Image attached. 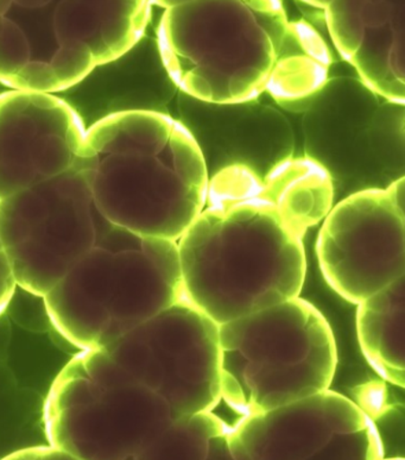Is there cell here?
Here are the masks:
<instances>
[{"instance_id": "1", "label": "cell", "mask_w": 405, "mask_h": 460, "mask_svg": "<svg viewBox=\"0 0 405 460\" xmlns=\"http://www.w3.org/2000/svg\"><path fill=\"white\" fill-rule=\"evenodd\" d=\"M165 72L188 97L241 104L268 92L282 104L312 98L329 80V47L279 0H191L165 9L157 29Z\"/></svg>"}, {"instance_id": "2", "label": "cell", "mask_w": 405, "mask_h": 460, "mask_svg": "<svg viewBox=\"0 0 405 460\" xmlns=\"http://www.w3.org/2000/svg\"><path fill=\"white\" fill-rule=\"evenodd\" d=\"M304 234L245 165L209 176L205 208L178 241L184 296L223 325L301 296Z\"/></svg>"}, {"instance_id": "3", "label": "cell", "mask_w": 405, "mask_h": 460, "mask_svg": "<svg viewBox=\"0 0 405 460\" xmlns=\"http://www.w3.org/2000/svg\"><path fill=\"white\" fill-rule=\"evenodd\" d=\"M221 395L241 417L330 388L338 346L326 316L301 296L219 325Z\"/></svg>"}, {"instance_id": "4", "label": "cell", "mask_w": 405, "mask_h": 460, "mask_svg": "<svg viewBox=\"0 0 405 460\" xmlns=\"http://www.w3.org/2000/svg\"><path fill=\"white\" fill-rule=\"evenodd\" d=\"M209 172L197 139L181 120L154 148L99 162L92 198L114 226L178 242L206 206Z\"/></svg>"}, {"instance_id": "5", "label": "cell", "mask_w": 405, "mask_h": 460, "mask_svg": "<svg viewBox=\"0 0 405 460\" xmlns=\"http://www.w3.org/2000/svg\"><path fill=\"white\" fill-rule=\"evenodd\" d=\"M99 155L0 200V244L18 286L44 296L97 244L92 181Z\"/></svg>"}, {"instance_id": "6", "label": "cell", "mask_w": 405, "mask_h": 460, "mask_svg": "<svg viewBox=\"0 0 405 460\" xmlns=\"http://www.w3.org/2000/svg\"><path fill=\"white\" fill-rule=\"evenodd\" d=\"M48 443L72 459H143L175 420L167 401L137 382H102L73 357L44 403Z\"/></svg>"}, {"instance_id": "7", "label": "cell", "mask_w": 405, "mask_h": 460, "mask_svg": "<svg viewBox=\"0 0 405 460\" xmlns=\"http://www.w3.org/2000/svg\"><path fill=\"white\" fill-rule=\"evenodd\" d=\"M102 348L132 381L160 394L175 419L223 400L219 325L186 297Z\"/></svg>"}, {"instance_id": "8", "label": "cell", "mask_w": 405, "mask_h": 460, "mask_svg": "<svg viewBox=\"0 0 405 460\" xmlns=\"http://www.w3.org/2000/svg\"><path fill=\"white\" fill-rule=\"evenodd\" d=\"M405 179L358 190L322 220L316 256L339 296L358 305L405 276Z\"/></svg>"}, {"instance_id": "9", "label": "cell", "mask_w": 405, "mask_h": 460, "mask_svg": "<svg viewBox=\"0 0 405 460\" xmlns=\"http://www.w3.org/2000/svg\"><path fill=\"white\" fill-rule=\"evenodd\" d=\"M239 460H377L384 445L365 410L330 388L228 426Z\"/></svg>"}, {"instance_id": "10", "label": "cell", "mask_w": 405, "mask_h": 460, "mask_svg": "<svg viewBox=\"0 0 405 460\" xmlns=\"http://www.w3.org/2000/svg\"><path fill=\"white\" fill-rule=\"evenodd\" d=\"M313 98L304 119L305 150L333 183L403 172L404 104L352 79L327 80Z\"/></svg>"}, {"instance_id": "11", "label": "cell", "mask_w": 405, "mask_h": 460, "mask_svg": "<svg viewBox=\"0 0 405 460\" xmlns=\"http://www.w3.org/2000/svg\"><path fill=\"white\" fill-rule=\"evenodd\" d=\"M92 155L86 128L67 102L35 92L0 94V200Z\"/></svg>"}, {"instance_id": "12", "label": "cell", "mask_w": 405, "mask_h": 460, "mask_svg": "<svg viewBox=\"0 0 405 460\" xmlns=\"http://www.w3.org/2000/svg\"><path fill=\"white\" fill-rule=\"evenodd\" d=\"M186 98L182 123L197 139L209 176L228 165L241 164L263 178L274 165L292 156V131L275 110L252 102L211 104Z\"/></svg>"}, {"instance_id": "13", "label": "cell", "mask_w": 405, "mask_h": 460, "mask_svg": "<svg viewBox=\"0 0 405 460\" xmlns=\"http://www.w3.org/2000/svg\"><path fill=\"white\" fill-rule=\"evenodd\" d=\"M323 10L334 46L360 81L404 104V0H331Z\"/></svg>"}, {"instance_id": "14", "label": "cell", "mask_w": 405, "mask_h": 460, "mask_svg": "<svg viewBox=\"0 0 405 460\" xmlns=\"http://www.w3.org/2000/svg\"><path fill=\"white\" fill-rule=\"evenodd\" d=\"M113 250L95 245L43 296L53 329L79 349L109 343Z\"/></svg>"}, {"instance_id": "15", "label": "cell", "mask_w": 405, "mask_h": 460, "mask_svg": "<svg viewBox=\"0 0 405 460\" xmlns=\"http://www.w3.org/2000/svg\"><path fill=\"white\" fill-rule=\"evenodd\" d=\"M357 337L375 373L405 385V276L357 305Z\"/></svg>"}, {"instance_id": "16", "label": "cell", "mask_w": 405, "mask_h": 460, "mask_svg": "<svg viewBox=\"0 0 405 460\" xmlns=\"http://www.w3.org/2000/svg\"><path fill=\"white\" fill-rule=\"evenodd\" d=\"M261 190L304 235L333 208V180L322 165L307 156H290L274 165L261 178Z\"/></svg>"}, {"instance_id": "17", "label": "cell", "mask_w": 405, "mask_h": 460, "mask_svg": "<svg viewBox=\"0 0 405 460\" xmlns=\"http://www.w3.org/2000/svg\"><path fill=\"white\" fill-rule=\"evenodd\" d=\"M178 119L151 110L114 112L86 128V145L101 155L147 152L171 135Z\"/></svg>"}, {"instance_id": "18", "label": "cell", "mask_w": 405, "mask_h": 460, "mask_svg": "<svg viewBox=\"0 0 405 460\" xmlns=\"http://www.w3.org/2000/svg\"><path fill=\"white\" fill-rule=\"evenodd\" d=\"M228 425L213 411L176 418L143 459L231 458Z\"/></svg>"}, {"instance_id": "19", "label": "cell", "mask_w": 405, "mask_h": 460, "mask_svg": "<svg viewBox=\"0 0 405 460\" xmlns=\"http://www.w3.org/2000/svg\"><path fill=\"white\" fill-rule=\"evenodd\" d=\"M149 0H102L99 5L105 64L124 57L141 40L150 20Z\"/></svg>"}, {"instance_id": "20", "label": "cell", "mask_w": 405, "mask_h": 460, "mask_svg": "<svg viewBox=\"0 0 405 460\" xmlns=\"http://www.w3.org/2000/svg\"><path fill=\"white\" fill-rule=\"evenodd\" d=\"M54 32L58 44H87L93 51L97 65H105L101 14L93 4L83 0H61L54 13Z\"/></svg>"}, {"instance_id": "21", "label": "cell", "mask_w": 405, "mask_h": 460, "mask_svg": "<svg viewBox=\"0 0 405 460\" xmlns=\"http://www.w3.org/2000/svg\"><path fill=\"white\" fill-rule=\"evenodd\" d=\"M58 46L49 65L58 88L66 91L86 79L98 65L93 51L87 44L69 42Z\"/></svg>"}, {"instance_id": "22", "label": "cell", "mask_w": 405, "mask_h": 460, "mask_svg": "<svg viewBox=\"0 0 405 460\" xmlns=\"http://www.w3.org/2000/svg\"><path fill=\"white\" fill-rule=\"evenodd\" d=\"M31 60V44L23 31L9 18L0 17V83L7 86Z\"/></svg>"}, {"instance_id": "23", "label": "cell", "mask_w": 405, "mask_h": 460, "mask_svg": "<svg viewBox=\"0 0 405 460\" xmlns=\"http://www.w3.org/2000/svg\"><path fill=\"white\" fill-rule=\"evenodd\" d=\"M6 311L10 312L18 325L34 332H46L53 329L43 296L28 292L20 286L14 290Z\"/></svg>"}, {"instance_id": "24", "label": "cell", "mask_w": 405, "mask_h": 460, "mask_svg": "<svg viewBox=\"0 0 405 460\" xmlns=\"http://www.w3.org/2000/svg\"><path fill=\"white\" fill-rule=\"evenodd\" d=\"M7 87L16 91L35 92V93H55L60 92L49 62L29 61Z\"/></svg>"}, {"instance_id": "25", "label": "cell", "mask_w": 405, "mask_h": 460, "mask_svg": "<svg viewBox=\"0 0 405 460\" xmlns=\"http://www.w3.org/2000/svg\"><path fill=\"white\" fill-rule=\"evenodd\" d=\"M17 287L16 276H14L9 256L6 255L5 250L0 245V311L6 312Z\"/></svg>"}, {"instance_id": "26", "label": "cell", "mask_w": 405, "mask_h": 460, "mask_svg": "<svg viewBox=\"0 0 405 460\" xmlns=\"http://www.w3.org/2000/svg\"><path fill=\"white\" fill-rule=\"evenodd\" d=\"M6 459H72L64 451L58 450V448L51 447H40L24 448V450L14 452L10 455Z\"/></svg>"}, {"instance_id": "27", "label": "cell", "mask_w": 405, "mask_h": 460, "mask_svg": "<svg viewBox=\"0 0 405 460\" xmlns=\"http://www.w3.org/2000/svg\"><path fill=\"white\" fill-rule=\"evenodd\" d=\"M302 2L311 6L319 7V9H325L331 0H302Z\"/></svg>"}, {"instance_id": "28", "label": "cell", "mask_w": 405, "mask_h": 460, "mask_svg": "<svg viewBox=\"0 0 405 460\" xmlns=\"http://www.w3.org/2000/svg\"><path fill=\"white\" fill-rule=\"evenodd\" d=\"M13 4V0H0V17L5 16V13L9 11Z\"/></svg>"}, {"instance_id": "29", "label": "cell", "mask_w": 405, "mask_h": 460, "mask_svg": "<svg viewBox=\"0 0 405 460\" xmlns=\"http://www.w3.org/2000/svg\"><path fill=\"white\" fill-rule=\"evenodd\" d=\"M151 5H157L169 9L172 6V0H149Z\"/></svg>"}, {"instance_id": "30", "label": "cell", "mask_w": 405, "mask_h": 460, "mask_svg": "<svg viewBox=\"0 0 405 460\" xmlns=\"http://www.w3.org/2000/svg\"><path fill=\"white\" fill-rule=\"evenodd\" d=\"M83 2L93 4V5L97 6L102 2V0H83Z\"/></svg>"}, {"instance_id": "31", "label": "cell", "mask_w": 405, "mask_h": 460, "mask_svg": "<svg viewBox=\"0 0 405 460\" xmlns=\"http://www.w3.org/2000/svg\"><path fill=\"white\" fill-rule=\"evenodd\" d=\"M3 314H4V312L0 311V316H2Z\"/></svg>"}, {"instance_id": "32", "label": "cell", "mask_w": 405, "mask_h": 460, "mask_svg": "<svg viewBox=\"0 0 405 460\" xmlns=\"http://www.w3.org/2000/svg\"><path fill=\"white\" fill-rule=\"evenodd\" d=\"M0 245H2V244H0Z\"/></svg>"}]
</instances>
